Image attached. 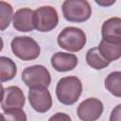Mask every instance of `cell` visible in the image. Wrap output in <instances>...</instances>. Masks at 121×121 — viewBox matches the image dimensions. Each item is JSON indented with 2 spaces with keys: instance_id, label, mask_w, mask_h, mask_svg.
I'll use <instances>...</instances> for the list:
<instances>
[{
  "instance_id": "cell-21",
  "label": "cell",
  "mask_w": 121,
  "mask_h": 121,
  "mask_svg": "<svg viewBox=\"0 0 121 121\" xmlns=\"http://www.w3.org/2000/svg\"><path fill=\"white\" fill-rule=\"evenodd\" d=\"M98 6L100 7H103V8H108V7H111L112 6L116 0H94Z\"/></svg>"
},
{
  "instance_id": "cell-10",
  "label": "cell",
  "mask_w": 121,
  "mask_h": 121,
  "mask_svg": "<svg viewBox=\"0 0 121 121\" xmlns=\"http://www.w3.org/2000/svg\"><path fill=\"white\" fill-rule=\"evenodd\" d=\"M33 11L31 9L23 8L12 15L13 27L20 32H29L34 29Z\"/></svg>"
},
{
  "instance_id": "cell-1",
  "label": "cell",
  "mask_w": 121,
  "mask_h": 121,
  "mask_svg": "<svg viewBox=\"0 0 121 121\" xmlns=\"http://www.w3.org/2000/svg\"><path fill=\"white\" fill-rule=\"evenodd\" d=\"M82 93L81 80L76 76L61 78L56 86V95L58 100L63 105L75 104Z\"/></svg>"
},
{
  "instance_id": "cell-2",
  "label": "cell",
  "mask_w": 121,
  "mask_h": 121,
  "mask_svg": "<svg viewBox=\"0 0 121 121\" xmlns=\"http://www.w3.org/2000/svg\"><path fill=\"white\" fill-rule=\"evenodd\" d=\"M61 11L64 19L71 23H83L92 15V8L87 0H64Z\"/></svg>"
},
{
  "instance_id": "cell-11",
  "label": "cell",
  "mask_w": 121,
  "mask_h": 121,
  "mask_svg": "<svg viewBox=\"0 0 121 121\" xmlns=\"http://www.w3.org/2000/svg\"><path fill=\"white\" fill-rule=\"evenodd\" d=\"M78 57L72 53L56 52L51 57V65L58 72H68L78 65Z\"/></svg>"
},
{
  "instance_id": "cell-17",
  "label": "cell",
  "mask_w": 121,
  "mask_h": 121,
  "mask_svg": "<svg viewBox=\"0 0 121 121\" xmlns=\"http://www.w3.org/2000/svg\"><path fill=\"white\" fill-rule=\"evenodd\" d=\"M13 15L12 6L5 1H0V30H5L10 25Z\"/></svg>"
},
{
  "instance_id": "cell-23",
  "label": "cell",
  "mask_w": 121,
  "mask_h": 121,
  "mask_svg": "<svg viewBox=\"0 0 121 121\" xmlns=\"http://www.w3.org/2000/svg\"><path fill=\"white\" fill-rule=\"evenodd\" d=\"M3 47H4V42H3V39L0 37V52L3 50Z\"/></svg>"
},
{
  "instance_id": "cell-8",
  "label": "cell",
  "mask_w": 121,
  "mask_h": 121,
  "mask_svg": "<svg viewBox=\"0 0 121 121\" xmlns=\"http://www.w3.org/2000/svg\"><path fill=\"white\" fill-rule=\"evenodd\" d=\"M103 110V103L98 98L90 97L78 106L77 114L82 121H95L101 116Z\"/></svg>"
},
{
  "instance_id": "cell-15",
  "label": "cell",
  "mask_w": 121,
  "mask_h": 121,
  "mask_svg": "<svg viewBox=\"0 0 121 121\" xmlns=\"http://www.w3.org/2000/svg\"><path fill=\"white\" fill-rule=\"evenodd\" d=\"M85 60H86L87 64L91 68H94L95 70L104 69L107 66H109V64L111 63L109 60H107L106 59H104L102 57V55L98 51L97 47H92V48H90L87 51V53H86Z\"/></svg>"
},
{
  "instance_id": "cell-6",
  "label": "cell",
  "mask_w": 121,
  "mask_h": 121,
  "mask_svg": "<svg viewBox=\"0 0 121 121\" xmlns=\"http://www.w3.org/2000/svg\"><path fill=\"white\" fill-rule=\"evenodd\" d=\"M22 80L27 87L45 86L51 82V76L47 68L41 64H36L25 68L22 72Z\"/></svg>"
},
{
  "instance_id": "cell-7",
  "label": "cell",
  "mask_w": 121,
  "mask_h": 121,
  "mask_svg": "<svg viewBox=\"0 0 121 121\" xmlns=\"http://www.w3.org/2000/svg\"><path fill=\"white\" fill-rule=\"evenodd\" d=\"M27 98L30 106L37 112H46L52 107V96L45 86L29 87Z\"/></svg>"
},
{
  "instance_id": "cell-22",
  "label": "cell",
  "mask_w": 121,
  "mask_h": 121,
  "mask_svg": "<svg viewBox=\"0 0 121 121\" xmlns=\"http://www.w3.org/2000/svg\"><path fill=\"white\" fill-rule=\"evenodd\" d=\"M3 96H4V87H3V85L0 81V103L3 100Z\"/></svg>"
},
{
  "instance_id": "cell-4",
  "label": "cell",
  "mask_w": 121,
  "mask_h": 121,
  "mask_svg": "<svg viewBox=\"0 0 121 121\" xmlns=\"http://www.w3.org/2000/svg\"><path fill=\"white\" fill-rule=\"evenodd\" d=\"M57 42L59 46L64 50L69 52H78L85 46L86 34L78 27L67 26L60 32Z\"/></svg>"
},
{
  "instance_id": "cell-12",
  "label": "cell",
  "mask_w": 121,
  "mask_h": 121,
  "mask_svg": "<svg viewBox=\"0 0 121 121\" xmlns=\"http://www.w3.org/2000/svg\"><path fill=\"white\" fill-rule=\"evenodd\" d=\"M102 39L112 42H121V19L112 17L106 20L101 27Z\"/></svg>"
},
{
  "instance_id": "cell-18",
  "label": "cell",
  "mask_w": 121,
  "mask_h": 121,
  "mask_svg": "<svg viewBox=\"0 0 121 121\" xmlns=\"http://www.w3.org/2000/svg\"><path fill=\"white\" fill-rule=\"evenodd\" d=\"M4 116L6 120H18L26 121V115L23 111V108H9L4 110Z\"/></svg>"
},
{
  "instance_id": "cell-9",
  "label": "cell",
  "mask_w": 121,
  "mask_h": 121,
  "mask_svg": "<svg viewBox=\"0 0 121 121\" xmlns=\"http://www.w3.org/2000/svg\"><path fill=\"white\" fill-rule=\"evenodd\" d=\"M26 103V97L21 88L18 86H9L4 89V96L1 102L2 110L9 108H23Z\"/></svg>"
},
{
  "instance_id": "cell-19",
  "label": "cell",
  "mask_w": 121,
  "mask_h": 121,
  "mask_svg": "<svg viewBox=\"0 0 121 121\" xmlns=\"http://www.w3.org/2000/svg\"><path fill=\"white\" fill-rule=\"evenodd\" d=\"M121 105L118 104L112 112V114H111V117H110V120L111 121H113V120H116V121H120L121 119Z\"/></svg>"
},
{
  "instance_id": "cell-24",
  "label": "cell",
  "mask_w": 121,
  "mask_h": 121,
  "mask_svg": "<svg viewBox=\"0 0 121 121\" xmlns=\"http://www.w3.org/2000/svg\"><path fill=\"white\" fill-rule=\"evenodd\" d=\"M0 120H2V121H4V120H6V118H5V116H4V114H2V113H0Z\"/></svg>"
},
{
  "instance_id": "cell-16",
  "label": "cell",
  "mask_w": 121,
  "mask_h": 121,
  "mask_svg": "<svg viewBox=\"0 0 121 121\" xmlns=\"http://www.w3.org/2000/svg\"><path fill=\"white\" fill-rule=\"evenodd\" d=\"M106 89L114 96H121V72L114 71L110 73L105 78Z\"/></svg>"
},
{
  "instance_id": "cell-3",
  "label": "cell",
  "mask_w": 121,
  "mask_h": 121,
  "mask_svg": "<svg viewBox=\"0 0 121 121\" xmlns=\"http://www.w3.org/2000/svg\"><path fill=\"white\" fill-rule=\"evenodd\" d=\"M10 47L12 53L22 60H36L41 53L39 43L31 37L17 36L11 40Z\"/></svg>"
},
{
  "instance_id": "cell-13",
  "label": "cell",
  "mask_w": 121,
  "mask_h": 121,
  "mask_svg": "<svg viewBox=\"0 0 121 121\" xmlns=\"http://www.w3.org/2000/svg\"><path fill=\"white\" fill-rule=\"evenodd\" d=\"M97 49L102 57L110 62L117 60L121 57V42H112L102 39Z\"/></svg>"
},
{
  "instance_id": "cell-5",
  "label": "cell",
  "mask_w": 121,
  "mask_h": 121,
  "mask_svg": "<svg viewBox=\"0 0 121 121\" xmlns=\"http://www.w3.org/2000/svg\"><path fill=\"white\" fill-rule=\"evenodd\" d=\"M34 28L40 32H49L53 30L59 23V15L55 8L43 6L33 11Z\"/></svg>"
},
{
  "instance_id": "cell-20",
  "label": "cell",
  "mask_w": 121,
  "mask_h": 121,
  "mask_svg": "<svg viewBox=\"0 0 121 121\" xmlns=\"http://www.w3.org/2000/svg\"><path fill=\"white\" fill-rule=\"evenodd\" d=\"M49 120H68V121H70L71 120V117L69 116V115H67L66 113H63V112H57L56 114H54V115H52L50 118H49Z\"/></svg>"
},
{
  "instance_id": "cell-14",
  "label": "cell",
  "mask_w": 121,
  "mask_h": 121,
  "mask_svg": "<svg viewBox=\"0 0 121 121\" xmlns=\"http://www.w3.org/2000/svg\"><path fill=\"white\" fill-rule=\"evenodd\" d=\"M17 74V66L14 60L9 57H0V81L6 82L13 79Z\"/></svg>"
}]
</instances>
